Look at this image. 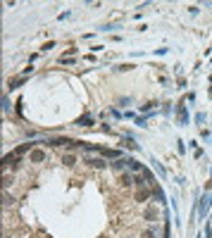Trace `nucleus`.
I'll return each instance as SVG.
<instances>
[{"instance_id":"obj_1","label":"nucleus","mask_w":212,"mask_h":238,"mask_svg":"<svg viewBox=\"0 0 212 238\" xmlns=\"http://www.w3.org/2000/svg\"><path fill=\"white\" fill-rule=\"evenodd\" d=\"M79 124H81V126H88V124H93V119H88V117H86V119H81Z\"/></svg>"}]
</instances>
